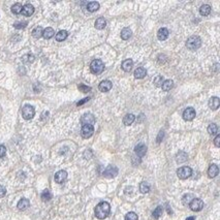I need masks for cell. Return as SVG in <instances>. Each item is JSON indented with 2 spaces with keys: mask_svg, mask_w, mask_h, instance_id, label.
Masks as SVG:
<instances>
[{
  "mask_svg": "<svg viewBox=\"0 0 220 220\" xmlns=\"http://www.w3.org/2000/svg\"><path fill=\"white\" fill-rule=\"evenodd\" d=\"M29 205H30V201H29L28 199H20V201L18 203V209H19V210H26V209L29 207Z\"/></svg>",
  "mask_w": 220,
  "mask_h": 220,
  "instance_id": "603a6c76",
  "label": "cell"
},
{
  "mask_svg": "<svg viewBox=\"0 0 220 220\" xmlns=\"http://www.w3.org/2000/svg\"><path fill=\"white\" fill-rule=\"evenodd\" d=\"M67 178V173L65 170H59L55 174V182L61 184L66 180Z\"/></svg>",
  "mask_w": 220,
  "mask_h": 220,
  "instance_id": "7c38bea8",
  "label": "cell"
},
{
  "mask_svg": "<svg viewBox=\"0 0 220 220\" xmlns=\"http://www.w3.org/2000/svg\"><path fill=\"white\" fill-rule=\"evenodd\" d=\"M81 122H82L83 125H92L95 123V117H94L92 114H86L82 117L81 119Z\"/></svg>",
  "mask_w": 220,
  "mask_h": 220,
  "instance_id": "30bf717a",
  "label": "cell"
},
{
  "mask_svg": "<svg viewBox=\"0 0 220 220\" xmlns=\"http://www.w3.org/2000/svg\"><path fill=\"white\" fill-rule=\"evenodd\" d=\"M13 26H15V28H17V29L25 28V27L27 26V22H18V23H16Z\"/></svg>",
  "mask_w": 220,
  "mask_h": 220,
  "instance_id": "ab89813d",
  "label": "cell"
},
{
  "mask_svg": "<svg viewBox=\"0 0 220 220\" xmlns=\"http://www.w3.org/2000/svg\"><path fill=\"white\" fill-rule=\"evenodd\" d=\"M94 132V127L92 125H83L82 130H81V134L84 139H89L92 136Z\"/></svg>",
  "mask_w": 220,
  "mask_h": 220,
  "instance_id": "ba28073f",
  "label": "cell"
},
{
  "mask_svg": "<svg viewBox=\"0 0 220 220\" xmlns=\"http://www.w3.org/2000/svg\"><path fill=\"white\" fill-rule=\"evenodd\" d=\"M150 190V186L148 183H146V182H142V183L140 184V191L142 192V193H148Z\"/></svg>",
  "mask_w": 220,
  "mask_h": 220,
  "instance_id": "4dcf8cb0",
  "label": "cell"
},
{
  "mask_svg": "<svg viewBox=\"0 0 220 220\" xmlns=\"http://www.w3.org/2000/svg\"><path fill=\"white\" fill-rule=\"evenodd\" d=\"M220 105V100L217 96H214V97H211L210 100H209V107L213 111L217 110Z\"/></svg>",
  "mask_w": 220,
  "mask_h": 220,
  "instance_id": "5bb4252c",
  "label": "cell"
},
{
  "mask_svg": "<svg viewBox=\"0 0 220 220\" xmlns=\"http://www.w3.org/2000/svg\"><path fill=\"white\" fill-rule=\"evenodd\" d=\"M90 69L94 75H100L104 70V64L100 59H95L91 62Z\"/></svg>",
  "mask_w": 220,
  "mask_h": 220,
  "instance_id": "3957f363",
  "label": "cell"
},
{
  "mask_svg": "<svg viewBox=\"0 0 220 220\" xmlns=\"http://www.w3.org/2000/svg\"><path fill=\"white\" fill-rule=\"evenodd\" d=\"M186 159H187V154L184 153V152H179L178 155H177V161H178L179 163H182L184 162V161H186Z\"/></svg>",
  "mask_w": 220,
  "mask_h": 220,
  "instance_id": "e575fe53",
  "label": "cell"
},
{
  "mask_svg": "<svg viewBox=\"0 0 220 220\" xmlns=\"http://www.w3.org/2000/svg\"><path fill=\"white\" fill-rule=\"evenodd\" d=\"M192 195L191 194H185L183 196V204L186 205V204H190V201H192Z\"/></svg>",
  "mask_w": 220,
  "mask_h": 220,
  "instance_id": "f35d334b",
  "label": "cell"
},
{
  "mask_svg": "<svg viewBox=\"0 0 220 220\" xmlns=\"http://www.w3.org/2000/svg\"><path fill=\"white\" fill-rule=\"evenodd\" d=\"M35 115V110L32 105L30 104H26L24 105V107L22 109V116H23L24 119L26 120H30L32 119Z\"/></svg>",
  "mask_w": 220,
  "mask_h": 220,
  "instance_id": "277c9868",
  "label": "cell"
},
{
  "mask_svg": "<svg viewBox=\"0 0 220 220\" xmlns=\"http://www.w3.org/2000/svg\"><path fill=\"white\" fill-rule=\"evenodd\" d=\"M163 136H164V132L161 130V131H159V134H158V136H157V143H160L161 141H162Z\"/></svg>",
  "mask_w": 220,
  "mask_h": 220,
  "instance_id": "f6af8a7d",
  "label": "cell"
},
{
  "mask_svg": "<svg viewBox=\"0 0 220 220\" xmlns=\"http://www.w3.org/2000/svg\"><path fill=\"white\" fill-rule=\"evenodd\" d=\"M5 193H6L5 187H3L2 185H0V199H1V197H3L4 195H5Z\"/></svg>",
  "mask_w": 220,
  "mask_h": 220,
  "instance_id": "ee69618b",
  "label": "cell"
},
{
  "mask_svg": "<svg viewBox=\"0 0 220 220\" xmlns=\"http://www.w3.org/2000/svg\"><path fill=\"white\" fill-rule=\"evenodd\" d=\"M131 34L132 32L129 28H123L122 31H121V39L123 40H127L131 37Z\"/></svg>",
  "mask_w": 220,
  "mask_h": 220,
  "instance_id": "cb8c5ba5",
  "label": "cell"
},
{
  "mask_svg": "<svg viewBox=\"0 0 220 220\" xmlns=\"http://www.w3.org/2000/svg\"><path fill=\"white\" fill-rule=\"evenodd\" d=\"M190 209L194 212H199L204 208V201L201 199H193L189 204Z\"/></svg>",
  "mask_w": 220,
  "mask_h": 220,
  "instance_id": "8992f818",
  "label": "cell"
},
{
  "mask_svg": "<svg viewBox=\"0 0 220 220\" xmlns=\"http://www.w3.org/2000/svg\"><path fill=\"white\" fill-rule=\"evenodd\" d=\"M186 220H195V218L193 216H190V217H188V218H186Z\"/></svg>",
  "mask_w": 220,
  "mask_h": 220,
  "instance_id": "7dc6e473",
  "label": "cell"
},
{
  "mask_svg": "<svg viewBox=\"0 0 220 220\" xmlns=\"http://www.w3.org/2000/svg\"><path fill=\"white\" fill-rule=\"evenodd\" d=\"M67 35H68L67 31H65V30L59 31V32L56 34V40H57V41H63V40L67 39Z\"/></svg>",
  "mask_w": 220,
  "mask_h": 220,
  "instance_id": "4316f807",
  "label": "cell"
},
{
  "mask_svg": "<svg viewBox=\"0 0 220 220\" xmlns=\"http://www.w3.org/2000/svg\"><path fill=\"white\" fill-rule=\"evenodd\" d=\"M146 75H147V71L144 67H138L134 70V77L136 79H143L146 77Z\"/></svg>",
  "mask_w": 220,
  "mask_h": 220,
  "instance_id": "d6986e66",
  "label": "cell"
},
{
  "mask_svg": "<svg viewBox=\"0 0 220 220\" xmlns=\"http://www.w3.org/2000/svg\"><path fill=\"white\" fill-rule=\"evenodd\" d=\"M22 60H23V62H25V63H29V62H32L33 60H34V56H33V55H29V54H28V55L24 56L23 59H22Z\"/></svg>",
  "mask_w": 220,
  "mask_h": 220,
  "instance_id": "74e56055",
  "label": "cell"
},
{
  "mask_svg": "<svg viewBox=\"0 0 220 220\" xmlns=\"http://www.w3.org/2000/svg\"><path fill=\"white\" fill-rule=\"evenodd\" d=\"M219 173V168L217 167L216 164H211L210 167H209L208 170V175L210 178H214V177H216L217 175H218Z\"/></svg>",
  "mask_w": 220,
  "mask_h": 220,
  "instance_id": "e0dca14e",
  "label": "cell"
},
{
  "mask_svg": "<svg viewBox=\"0 0 220 220\" xmlns=\"http://www.w3.org/2000/svg\"><path fill=\"white\" fill-rule=\"evenodd\" d=\"M95 28L98 29V30H101L104 29L105 26H107V21L104 19V18H98L97 20L95 21Z\"/></svg>",
  "mask_w": 220,
  "mask_h": 220,
  "instance_id": "7402d4cb",
  "label": "cell"
},
{
  "mask_svg": "<svg viewBox=\"0 0 220 220\" xmlns=\"http://www.w3.org/2000/svg\"><path fill=\"white\" fill-rule=\"evenodd\" d=\"M195 115H196V113H195V110L193 107H187L183 112V119L186 121H191L194 119Z\"/></svg>",
  "mask_w": 220,
  "mask_h": 220,
  "instance_id": "9c48e42d",
  "label": "cell"
},
{
  "mask_svg": "<svg viewBox=\"0 0 220 220\" xmlns=\"http://www.w3.org/2000/svg\"><path fill=\"white\" fill-rule=\"evenodd\" d=\"M79 90L82 91V92H85V93H86V92H89V91L91 90V87L85 86V85H80V86H79Z\"/></svg>",
  "mask_w": 220,
  "mask_h": 220,
  "instance_id": "60d3db41",
  "label": "cell"
},
{
  "mask_svg": "<svg viewBox=\"0 0 220 220\" xmlns=\"http://www.w3.org/2000/svg\"><path fill=\"white\" fill-rule=\"evenodd\" d=\"M163 82H164V79H163L162 76H157V77L154 79V85H155L156 87H161Z\"/></svg>",
  "mask_w": 220,
  "mask_h": 220,
  "instance_id": "d590c367",
  "label": "cell"
},
{
  "mask_svg": "<svg viewBox=\"0 0 220 220\" xmlns=\"http://www.w3.org/2000/svg\"><path fill=\"white\" fill-rule=\"evenodd\" d=\"M5 153H6V149H5V147H4L3 145H0V158L5 155Z\"/></svg>",
  "mask_w": 220,
  "mask_h": 220,
  "instance_id": "b9f144b4",
  "label": "cell"
},
{
  "mask_svg": "<svg viewBox=\"0 0 220 220\" xmlns=\"http://www.w3.org/2000/svg\"><path fill=\"white\" fill-rule=\"evenodd\" d=\"M42 32H44V30H42V28L40 26H37L35 27L34 29H33L32 31V35L34 39H39V37L42 36Z\"/></svg>",
  "mask_w": 220,
  "mask_h": 220,
  "instance_id": "f1b7e54d",
  "label": "cell"
},
{
  "mask_svg": "<svg viewBox=\"0 0 220 220\" xmlns=\"http://www.w3.org/2000/svg\"><path fill=\"white\" fill-rule=\"evenodd\" d=\"M132 66H133V61H132L131 59H126L124 60V61L122 62V65H121V67H122V69L124 71H126V73H129L130 70H131Z\"/></svg>",
  "mask_w": 220,
  "mask_h": 220,
  "instance_id": "2e32d148",
  "label": "cell"
},
{
  "mask_svg": "<svg viewBox=\"0 0 220 220\" xmlns=\"http://www.w3.org/2000/svg\"><path fill=\"white\" fill-rule=\"evenodd\" d=\"M201 39L197 35H192L186 41V47L191 51L197 50L201 47Z\"/></svg>",
  "mask_w": 220,
  "mask_h": 220,
  "instance_id": "7a4b0ae2",
  "label": "cell"
},
{
  "mask_svg": "<svg viewBox=\"0 0 220 220\" xmlns=\"http://www.w3.org/2000/svg\"><path fill=\"white\" fill-rule=\"evenodd\" d=\"M192 174V170L189 167H182L180 168H178L177 170V175H178L179 179L181 180H185V179L189 178Z\"/></svg>",
  "mask_w": 220,
  "mask_h": 220,
  "instance_id": "5b68a950",
  "label": "cell"
},
{
  "mask_svg": "<svg viewBox=\"0 0 220 220\" xmlns=\"http://www.w3.org/2000/svg\"><path fill=\"white\" fill-rule=\"evenodd\" d=\"M118 175V168L113 165H109L104 172V176L107 179H112Z\"/></svg>",
  "mask_w": 220,
  "mask_h": 220,
  "instance_id": "52a82bcc",
  "label": "cell"
},
{
  "mask_svg": "<svg viewBox=\"0 0 220 220\" xmlns=\"http://www.w3.org/2000/svg\"><path fill=\"white\" fill-rule=\"evenodd\" d=\"M162 212H163V208L161 207V206H158V207H157L155 210H154V212H153V214H152V216H153V218L158 219V218H160V216L162 215Z\"/></svg>",
  "mask_w": 220,
  "mask_h": 220,
  "instance_id": "f546056e",
  "label": "cell"
},
{
  "mask_svg": "<svg viewBox=\"0 0 220 220\" xmlns=\"http://www.w3.org/2000/svg\"><path fill=\"white\" fill-rule=\"evenodd\" d=\"M210 13H211V6L208 5V4H204L199 8V13L201 16H209Z\"/></svg>",
  "mask_w": 220,
  "mask_h": 220,
  "instance_id": "83f0119b",
  "label": "cell"
},
{
  "mask_svg": "<svg viewBox=\"0 0 220 220\" xmlns=\"http://www.w3.org/2000/svg\"><path fill=\"white\" fill-rule=\"evenodd\" d=\"M22 8H23V6H22L21 3H16L12 6V12L16 13V15H18V13H22Z\"/></svg>",
  "mask_w": 220,
  "mask_h": 220,
  "instance_id": "1f68e13d",
  "label": "cell"
},
{
  "mask_svg": "<svg viewBox=\"0 0 220 220\" xmlns=\"http://www.w3.org/2000/svg\"><path fill=\"white\" fill-rule=\"evenodd\" d=\"M125 220H138V215L134 212H129L125 215Z\"/></svg>",
  "mask_w": 220,
  "mask_h": 220,
  "instance_id": "8d00e7d4",
  "label": "cell"
},
{
  "mask_svg": "<svg viewBox=\"0 0 220 220\" xmlns=\"http://www.w3.org/2000/svg\"><path fill=\"white\" fill-rule=\"evenodd\" d=\"M54 35H55V31H54V29L51 28V27H48V28H46L44 30V32H42V36H44L46 39H52Z\"/></svg>",
  "mask_w": 220,
  "mask_h": 220,
  "instance_id": "ffe728a7",
  "label": "cell"
},
{
  "mask_svg": "<svg viewBox=\"0 0 220 220\" xmlns=\"http://www.w3.org/2000/svg\"><path fill=\"white\" fill-rule=\"evenodd\" d=\"M173 86H174V83H173L172 80H165L161 85V88H162L163 91H170L173 88Z\"/></svg>",
  "mask_w": 220,
  "mask_h": 220,
  "instance_id": "484cf974",
  "label": "cell"
},
{
  "mask_svg": "<svg viewBox=\"0 0 220 220\" xmlns=\"http://www.w3.org/2000/svg\"><path fill=\"white\" fill-rule=\"evenodd\" d=\"M134 120H136V117H134L133 114H127V115L123 118V123H124L126 126H128V125H131L132 123L134 122Z\"/></svg>",
  "mask_w": 220,
  "mask_h": 220,
  "instance_id": "44dd1931",
  "label": "cell"
},
{
  "mask_svg": "<svg viewBox=\"0 0 220 220\" xmlns=\"http://www.w3.org/2000/svg\"><path fill=\"white\" fill-rule=\"evenodd\" d=\"M99 8V3L96 1H92V2H89L88 4H87V10H89V12L93 13V12H96V10Z\"/></svg>",
  "mask_w": 220,
  "mask_h": 220,
  "instance_id": "d4e9b609",
  "label": "cell"
},
{
  "mask_svg": "<svg viewBox=\"0 0 220 220\" xmlns=\"http://www.w3.org/2000/svg\"><path fill=\"white\" fill-rule=\"evenodd\" d=\"M89 99H90V98H89V97H87V98H84V99L80 100V101H79L78 104H77V105H82V104H84L85 102H87V101H88Z\"/></svg>",
  "mask_w": 220,
  "mask_h": 220,
  "instance_id": "bcb514c9",
  "label": "cell"
},
{
  "mask_svg": "<svg viewBox=\"0 0 220 220\" xmlns=\"http://www.w3.org/2000/svg\"><path fill=\"white\" fill-rule=\"evenodd\" d=\"M110 211H111L110 204L107 201H101L95 207V216L98 219H104L110 214Z\"/></svg>",
  "mask_w": 220,
  "mask_h": 220,
  "instance_id": "6da1fadb",
  "label": "cell"
},
{
  "mask_svg": "<svg viewBox=\"0 0 220 220\" xmlns=\"http://www.w3.org/2000/svg\"><path fill=\"white\" fill-rule=\"evenodd\" d=\"M112 87H113V84H112L111 81L105 80L100 83L99 86H98V89L101 92H109L112 89Z\"/></svg>",
  "mask_w": 220,
  "mask_h": 220,
  "instance_id": "8fae6325",
  "label": "cell"
},
{
  "mask_svg": "<svg viewBox=\"0 0 220 220\" xmlns=\"http://www.w3.org/2000/svg\"><path fill=\"white\" fill-rule=\"evenodd\" d=\"M33 13H34V7L29 3L24 5L23 8H22V15L25 16V17H30V16H32Z\"/></svg>",
  "mask_w": 220,
  "mask_h": 220,
  "instance_id": "9a60e30c",
  "label": "cell"
},
{
  "mask_svg": "<svg viewBox=\"0 0 220 220\" xmlns=\"http://www.w3.org/2000/svg\"><path fill=\"white\" fill-rule=\"evenodd\" d=\"M157 37L159 40H165L168 37V30L167 28H160L157 32Z\"/></svg>",
  "mask_w": 220,
  "mask_h": 220,
  "instance_id": "ac0fdd59",
  "label": "cell"
},
{
  "mask_svg": "<svg viewBox=\"0 0 220 220\" xmlns=\"http://www.w3.org/2000/svg\"><path fill=\"white\" fill-rule=\"evenodd\" d=\"M214 145L216 146L217 148L220 147V136L219 134H217L216 138L214 139Z\"/></svg>",
  "mask_w": 220,
  "mask_h": 220,
  "instance_id": "7bdbcfd3",
  "label": "cell"
},
{
  "mask_svg": "<svg viewBox=\"0 0 220 220\" xmlns=\"http://www.w3.org/2000/svg\"><path fill=\"white\" fill-rule=\"evenodd\" d=\"M52 199V194H51V192L49 191L48 189L44 190V192L41 193V199L44 201H50V199Z\"/></svg>",
  "mask_w": 220,
  "mask_h": 220,
  "instance_id": "d6a6232c",
  "label": "cell"
},
{
  "mask_svg": "<svg viewBox=\"0 0 220 220\" xmlns=\"http://www.w3.org/2000/svg\"><path fill=\"white\" fill-rule=\"evenodd\" d=\"M217 131H218V126L215 123H212L208 126V132L210 134H215L217 133Z\"/></svg>",
  "mask_w": 220,
  "mask_h": 220,
  "instance_id": "836d02e7",
  "label": "cell"
},
{
  "mask_svg": "<svg viewBox=\"0 0 220 220\" xmlns=\"http://www.w3.org/2000/svg\"><path fill=\"white\" fill-rule=\"evenodd\" d=\"M134 152H136V154L139 157H143L146 154V152H147V147L144 144H139L134 148Z\"/></svg>",
  "mask_w": 220,
  "mask_h": 220,
  "instance_id": "4fadbf2b",
  "label": "cell"
}]
</instances>
